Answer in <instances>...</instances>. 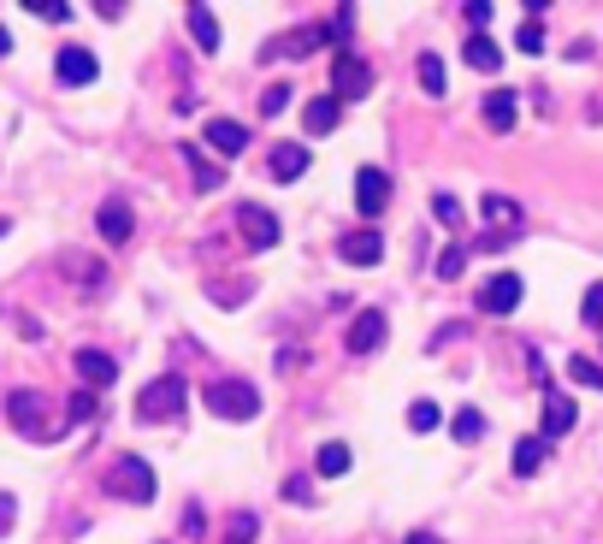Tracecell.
Listing matches in <instances>:
<instances>
[{
  "label": "cell",
  "instance_id": "obj_1",
  "mask_svg": "<svg viewBox=\"0 0 603 544\" xmlns=\"http://www.w3.org/2000/svg\"><path fill=\"white\" fill-rule=\"evenodd\" d=\"M201 397H207V408H213L219 420H255V414H261V391L243 385V379H219V385H207Z\"/></svg>",
  "mask_w": 603,
  "mask_h": 544
},
{
  "label": "cell",
  "instance_id": "obj_2",
  "mask_svg": "<svg viewBox=\"0 0 603 544\" xmlns=\"http://www.w3.org/2000/svg\"><path fill=\"white\" fill-rule=\"evenodd\" d=\"M107 491L125 497V503H154V468L142 456H119L113 474H107Z\"/></svg>",
  "mask_w": 603,
  "mask_h": 544
},
{
  "label": "cell",
  "instance_id": "obj_3",
  "mask_svg": "<svg viewBox=\"0 0 603 544\" xmlns=\"http://www.w3.org/2000/svg\"><path fill=\"white\" fill-rule=\"evenodd\" d=\"M172 414H184V379H178V373L154 379V385L136 397V420H172Z\"/></svg>",
  "mask_w": 603,
  "mask_h": 544
},
{
  "label": "cell",
  "instance_id": "obj_4",
  "mask_svg": "<svg viewBox=\"0 0 603 544\" xmlns=\"http://www.w3.org/2000/svg\"><path fill=\"white\" fill-rule=\"evenodd\" d=\"M237 231L249 249H278V213L261 202H237Z\"/></svg>",
  "mask_w": 603,
  "mask_h": 544
},
{
  "label": "cell",
  "instance_id": "obj_5",
  "mask_svg": "<svg viewBox=\"0 0 603 544\" xmlns=\"http://www.w3.org/2000/svg\"><path fill=\"white\" fill-rule=\"evenodd\" d=\"M332 95H337V101H361V95H373V66L355 60V54H337V60H332Z\"/></svg>",
  "mask_w": 603,
  "mask_h": 544
},
{
  "label": "cell",
  "instance_id": "obj_6",
  "mask_svg": "<svg viewBox=\"0 0 603 544\" xmlns=\"http://www.w3.org/2000/svg\"><path fill=\"white\" fill-rule=\"evenodd\" d=\"M521 296H527L521 272H497V278H485V290H479V308L503 320V314H515V308H521Z\"/></svg>",
  "mask_w": 603,
  "mask_h": 544
},
{
  "label": "cell",
  "instance_id": "obj_7",
  "mask_svg": "<svg viewBox=\"0 0 603 544\" xmlns=\"http://www.w3.org/2000/svg\"><path fill=\"white\" fill-rule=\"evenodd\" d=\"M6 420H12L24 438L48 444V414H42V397H36V391H12V397H6Z\"/></svg>",
  "mask_w": 603,
  "mask_h": 544
},
{
  "label": "cell",
  "instance_id": "obj_8",
  "mask_svg": "<svg viewBox=\"0 0 603 544\" xmlns=\"http://www.w3.org/2000/svg\"><path fill=\"white\" fill-rule=\"evenodd\" d=\"M355 207L373 219V213H385L391 207V172H379V166H361L355 172Z\"/></svg>",
  "mask_w": 603,
  "mask_h": 544
},
{
  "label": "cell",
  "instance_id": "obj_9",
  "mask_svg": "<svg viewBox=\"0 0 603 544\" xmlns=\"http://www.w3.org/2000/svg\"><path fill=\"white\" fill-rule=\"evenodd\" d=\"M385 338H391V320H385L379 308H367V314L349 320V338H343V343H349V355H373Z\"/></svg>",
  "mask_w": 603,
  "mask_h": 544
},
{
  "label": "cell",
  "instance_id": "obj_10",
  "mask_svg": "<svg viewBox=\"0 0 603 544\" xmlns=\"http://www.w3.org/2000/svg\"><path fill=\"white\" fill-rule=\"evenodd\" d=\"M54 77H60L66 89H83V83H95V77H101V66H95V54H89V48H60Z\"/></svg>",
  "mask_w": 603,
  "mask_h": 544
},
{
  "label": "cell",
  "instance_id": "obj_11",
  "mask_svg": "<svg viewBox=\"0 0 603 544\" xmlns=\"http://www.w3.org/2000/svg\"><path fill=\"white\" fill-rule=\"evenodd\" d=\"M337 255H343L349 267H379V261H385V237H379V231H349V237L337 243Z\"/></svg>",
  "mask_w": 603,
  "mask_h": 544
},
{
  "label": "cell",
  "instance_id": "obj_12",
  "mask_svg": "<svg viewBox=\"0 0 603 544\" xmlns=\"http://www.w3.org/2000/svg\"><path fill=\"white\" fill-rule=\"evenodd\" d=\"M71 367H77V379H83V385H113V379H119V361H113L107 349H77V355H71Z\"/></svg>",
  "mask_w": 603,
  "mask_h": 544
},
{
  "label": "cell",
  "instance_id": "obj_13",
  "mask_svg": "<svg viewBox=\"0 0 603 544\" xmlns=\"http://www.w3.org/2000/svg\"><path fill=\"white\" fill-rule=\"evenodd\" d=\"M515 119H521V95L515 89H491L485 95V131H515Z\"/></svg>",
  "mask_w": 603,
  "mask_h": 544
},
{
  "label": "cell",
  "instance_id": "obj_14",
  "mask_svg": "<svg viewBox=\"0 0 603 544\" xmlns=\"http://www.w3.org/2000/svg\"><path fill=\"white\" fill-rule=\"evenodd\" d=\"M574 420H580L574 397H562V391H544V438H550V444H556L562 432H574Z\"/></svg>",
  "mask_w": 603,
  "mask_h": 544
},
{
  "label": "cell",
  "instance_id": "obj_15",
  "mask_svg": "<svg viewBox=\"0 0 603 544\" xmlns=\"http://www.w3.org/2000/svg\"><path fill=\"white\" fill-rule=\"evenodd\" d=\"M544 456H550V438H544V432H533V438H515V456H509L515 479H533L538 468H544Z\"/></svg>",
  "mask_w": 603,
  "mask_h": 544
},
{
  "label": "cell",
  "instance_id": "obj_16",
  "mask_svg": "<svg viewBox=\"0 0 603 544\" xmlns=\"http://www.w3.org/2000/svg\"><path fill=\"white\" fill-rule=\"evenodd\" d=\"M308 160H314V154H308L302 142H278V148H272V178H278V184H296V178L308 172Z\"/></svg>",
  "mask_w": 603,
  "mask_h": 544
},
{
  "label": "cell",
  "instance_id": "obj_17",
  "mask_svg": "<svg viewBox=\"0 0 603 544\" xmlns=\"http://www.w3.org/2000/svg\"><path fill=\"white\" fill-rule=\"evenodd\" d=\"M207 148H219V154H243L249 148V125H237V119H207Z\"/></svg>",
  "mask_w": 603,
  "mask_h": 544
},
{
  "label": "cell",
  "instance_id": "obj_18",
  "mask_svg": "<svg viewBox=\"0 0 603 544\" xmlns=\"http://www.w3.org/2000/svg\"><path fill=\"white\" fill-rule=\"evenodd\" d=\"M337 119H343V101H337V95H314V101L302 107V125H308V136L337 131Z\"/></svg>",
  "mask_w": 603,
  "mask_h": 544
},
{
  "label": "cell",
  "instance_id": "obj_19",
  "mask_svg": "<svg viewBox=\"0 0 603 544\" xmlns=\"http://www.w3.org/2000/svg\"><path fill=\"white\" fill-rule=\"evenodd\" d=\"M95 225H101L107 243H131V207L125 202H107L101 213H95Z\"/></svg>",
  "mask_w": 603,
  "mask_h": 544
},
{
  "label": "cell",
  "instance_id": "obj_20",
  "mask_svg": "<svg viewBox=\"0 0 603 544\" xmlns=\"http://www.w3.org/2000/svg\"><path fill=\"white\" fill-rule=\"evenodd\" d=\"M184 18H190V36H196V48H201V54H213V48H219V18H213V6H190Z\"/></svg>",
  "mask_w": 603,
  "mask_h": 544
},
{
  "label": "cell",
  "instance_id": "obj_21",
  "mask_svg": "<svg viewBox=\"0 0 603 544\" xmlns=\"http://www.w3.org/2000/svg\"><path fill=\"white\" fill-rule=\"evenodd\" d=\"M326 42V30H296V36H284V42H272L267 60H290V54H308V48H320Z\"/></svg>",
  "mask_w": 603,
  "mask_h": 544
},
{
  "label": "cell",
  "instance_id": "obj_22",
  "mask_svg": "<svg viewBox=\"0 0 603 544\" xmlns=\"http://www.w3.org/2000/svg\"><path fill=\"white\" fill-rule=\"evenodd\" d=\"M479 213L491 219V231H509V225H521V207L509 202V196H485V202H479Z\"/></svg>",
  "mask_w": 603,
  "mask_h": 544
},
{
  "label": "cell",
  "instance_id": "obj_23",
  "mask_svg": "<svg viewBox=\"0 0 603 544\" xmlns=\"http://www.w3.org/2000/svg\"><path fill=\"white\" fill-rule=\"evenodd\" d=\"M468 66L473 71H497L503 66V48H497L491 36H468Z\"/></svg>",
  "mask_w": 603,
  "mask_h": 544
},
{
  "label": "cell",
  "instance_id": "obj_24",
  "mask_svg": "<svg viewBox=\"0 0 603 544\" xmlns=\"http://www.w3.org/2000/svg\"><path fill=\"white\" fill-rule=\"evenodd\" d=\"M314 474H320V479L349 474V450H343V444H320V456H314Z\"/></svg>",
  "mask_w": 603,
  "mask_h": 544
},
{
  "label": "cell",
  "instance_id": "obj_25",
  "mask_svg": "<svg viewBox=\"0 0 603 544\" xmlns=\"http://www.w3.org/2000/svg\"><path fill=\"white\" fill-rule=\"evenodd\" d=\"M568 379H574V385H592V391H603V367L592 361V355H568Z\"/></svg>",
  "mask_w": 603,
  "mask_h": 544
},
{
  "label": "cell",
  "instance_id": "obj_26",
  "mask_svg": "<svg viewBox=\"0 0 603 544\" xmlns=\"http://www.w3.org/2000/svg\"><path fill=\"white\" fill-rule=\"evenodd\" d=\"M473 243H450L444 255H438V278H462V267H468Z\"/></svg>",
  "mask_w": 603,
  "mask_h": 544
},
{
  "label": "cell",
  "instance_id": "obj_27",
  "mask_svg": "<svg viewBox=\"0 0 603 544\" xmlns=\"http://www.w3.org/2000/svg\"><path fill=\"white\" fill-rule=\"evenodd\" d=\"M178 154L190 160V172H196V190H213V184H219V166H207V160H201V148H190V142H184Z\"/></svg>",
  "mask_w": 603,
  "mask_h": 544
},
{
  "label": "cell",
  "instance_id": "obj_28",
  "mask_svg": "<svg viewBox=\"0 0 603 544\" xmlns=\"http://www.w3.org/2000/svg\"><path fill=\"white\" fill-rule=\"evenodd\" d=\"M420 89L426 95H444V60L438 54H420Z\"/></svg>",
  "mask_w": 603,
  "mask_h": 544
},
{
  "label": "cell",
  "instance_id": "obj_29",
  "mask_svg": "<svg viewBox=\"0 0 603 544\" xmlns=\"http://www.w3.org/2000/svg\"><path fill=\"white\" fill-rule=\"evenodd\" d=\"M438 420H444V414H438V403H426V397H420V403H408V432H432Z\"/></svg>",
  "mask_w": 603,
  "mask_h": 544
},
{
  "label": "cell",
  "instance_id": "obj_30",
  "mask_svg": "<svg viewBox=\"0 0 603 544\" xmlns=\"http://www.w3.org/2000/svg\"><path fill=\"white\" fill-rule=\"evenodd\" d=\"M450 432H456V438H462V444H473V438H479V432H485V414H479V408H462V414H456V420H450Z\"/></svg>",
  "mask_w": 603,
  "mask_h": 544
},
{
  "label": "cell",
  "instance_id": "obj_31",
  "mask_svg": "<svg viewBox=\"0 0 603 544\" xmlns=\"http://www.w3.org/2000/svg\"><path fill=\"white\" fill-rule=\"evenodd\" d=\"M24 12H36V18H48V24H66L71 18L66 0H24Z\"/></svg>",
  "mask_w": 603,
  "mask_h": 544
},
{
  "label": "cell",
  "instance_id": "obj_32",
  "mask_svg": "<svg viewBox=\"0 0 603 544\" xmlns=\"http://www.w3.org/2000/svg\"><path fill=\"white\" fill-rule=\"evenodd\" d=\"M580 320L603 332V284H592V290H586V302H580Z\"/></svg>",
  "mask_w": 603,
  "mask_h": 544
},
{
  "label": "cell",
  "instance_id": "obj_33",
  "mask_svg": "<svg viewBox=\"0 0 603 544\" xmlns=\"http://www.w3.org/2000/svg\"><path fill=\"white\" fill-rule=\"evenodd\" d=\"M284 107H290V83H272L267 95H261V113H267V119H278Z\"/></svg>",
  "mask_w": 603,
  "mask_h": 544
},
{
  "label": "cell",
  "instance_id": "obj_34",
  "mask_svg": "<svg viewBox=\"0 0 603 544\" xmlns=\"http://www.w3.org/2000/svg\"><path fill=\"white\" fill-rule=\"evenodd\" d=\"M432 213H438L444 225H462V202H456V196H432Z\"/></svg>",
  "mask_w": 603,
  "mask_h": 544
},
{
  "label": "cell",
  "instance_id": "obj_35",
  "mask_svg": "<svg viewBox=\"0 0 603 544\" xmlns=\"http://www.w3.org/2000/svg\"><path fill=\"white\" fill-rule=\"evenodd\" d=\"M491 12H497L491 0H473V6H468V24H473V36H485V24H491Z\"/></svg>",
  "mask_w": 603,
  "mask_h": 544
},
{
  "label": "cell",
  "instance_id": "obj_36",
  "mask_svg": "<svg viewBox=\"0 0 603 544\" xmlns=\"http://www.w3.org/2000/svg\"><path fill=\"white\" fill-rule=\"evenodd\" d=\"M255 539V515H249V509H243V515H237V521H231V539L225 544H249Z\"/></svg>",
  "mask_w": 603,
  "mask_h": 544
},
{
  "label": "cell",
  "instance_id": "obj_37",
  "mask_svg": "<svg viewBox=\"0 0 603 544\" xmlns=\"http://www.w3.org/2000/svg\"><path fill=\"white\" fill-rule=\"evenodd\" d=\"M515 42H521L527 54H538V48H544V30H538V18H533V24H521V36H515Z\"/></svg>",
  "mask_w": 603,
  "mask_h": 544
},
{
  "label": "cell",
  "instance_id": "obj_38",
  "mask_svg": "<svg viewBox=\"0 0 603 544\" xmlns=\"http://www.w3.org/2000/svg\"><path fill=\"white\" fill-rule=\"evenodd\" d=\"M89 414H95V391H77L71 397V420H89Z\"/></svg>",
  "mask_w": 603,
  "mask_h": 544
},
{
  "label": "cell",
  "instance_id": "obj_39",
  "mask_svg": "<svg viewBox=\"0 0 603 544\" xmlns=\"http://www.w3.org/2000/svg\"><path fill=\"white\" fill-rule=\"evenodd\" d=\"M284 497H290V503H314V485H308V479H290Z\"/></svg>",
  "mask_w": 603,
  "mask_h": 544
},
{
  "label": "cell",
  "instance_id": "obj_40",
  "mask_svg": "<svg viewBox=\"0 0 603 544\" xmlns=\"http://www.w3.org/2000/svg\"><path fill=\"white\" fill-rule=\"evenodd\" d=\"M184 539H201V503L184 509Z\"/></svg>",
  "mask_w": 603,
  "mask_h": 544
},
{
  "label": "cell",
  "instance_id": "obj_41",
  "mask_svg": "<svg viewBox=\"0 0 603 544\" xmlns=\"http://www.w3.org/2000/svg\"><path fill=\"white\" fill-rule=\"evenodd\" d=\"M12 515H18V497H12V491H0V533L12 527Z\"/></svg>",
  "mask_w": 603,
  "mask_h": 544
},
{
  "label": "cell",
  "instance_id": "obj_42",
  "mask_svg": "<svg viewBox=\"0 0 603 544\" xmlns=\"http://www.w3.org/2000/svg\"><path fill=\"white\" fill-rule=\"evenodd\" d=\"M408 544H438V533H414Z\"/></svg>",
  "mask_w": 603,
  "mask_h": 544
},
{
  "label": "cell",
  "instance_id": "obj_43",
  "mask_svg": "<svg viewBox=\"0 0 603 544\" xmlns=\"http://www.w3.org/2000/svg\"><path fill=\"white\" fill-rule=\"evenodd\" d=\"M0 237H6V219H0Z\"/></svg>",
  "mask_w": 603,
  "mask_h": 544
}]
</instances>
